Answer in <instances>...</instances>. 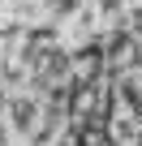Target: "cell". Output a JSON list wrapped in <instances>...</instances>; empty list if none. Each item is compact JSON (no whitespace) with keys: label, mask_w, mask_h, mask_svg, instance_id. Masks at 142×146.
<instances>
[{"label":"cell","mask_w":142,"mask_h":146,"mask_svg":"<svg viewBox=\"0 0 142 146\" xmlns=\"http://www.w3.org/2000/svg\"><path fill=\"white\" fill-rule=\"evenodd\" d=\"M35 120H39V103H35V99H17V103H13V125L26 133Z\"/></svg>","instance_id":"6da1fadb"}]
</instances>
